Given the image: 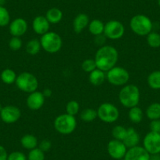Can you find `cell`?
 <instances>
[{
    "mask_svg": "<svg viewBox=\"0 0 160 160\" xmlns=\"http://www.w3.org/2000/svg\"><path fill=\"white\" fill-rule=\"evenodd\" d=\"M52 93H53V92H52V90H50V89H49V88H46L45 90H44L43 91H42V93H43L44 97H45L46 98H50V97H51Z\"/></svg>",
    "mask_w": 160,
    "mask_h": 160,
    "instance_id": "60d3db41",
    "label": "cell"
},
{
    "mask_svg": "<svg viewBox=\"0 0 160 160\" xmlns=\"http://www.w3.org/2000/svg\"><path fill=\"white\" fill-rule=\"evenodd\" d=\"M15 84L20 90L28 93L36 91L38 87V78L35 75L28 72L20 73L17 77Z\"/></svg>",
    "mask_w": 160,
    "mask_h": 160,
    "instance_id": "8992f818",
    "label": "cell"
},
{
    "mask_svg": "<svg viewBox=\"0 0 160 160\" xmlns=\"http://www.w3.org/2000/svg\"><path fill=\"white\" fill-rule=\"evenodd\" d=\"M127 133V128L124 127L123 126L117 125L114 127L112 130V135L113 139L118 140V141H123Z\"/></svg>",
    "mask_w": 160,
    "mask_h": 160,
    "instance_id": "f546056e",
    "label": "cell"
},
{
    "mask_svg": "<svg viewBox=\"0 0 160 160\" xmlns=\"http://www.w3.org/2000/svg\"><path fill=\"white\" fill-rule=\"evenodd\" d=\"M28 28V22L22 18H16L9 24V32L12 36H23L27 32Z\"/></svg>",
    "mask_w": 160,
    "mask_h": 160,
    "instance_id": "4fadbf2b",
    "label": "cell"
},
{
    "mask_svg": "<svg viewBox=\"0 0 160 160\" xmlns=\"http://www.w3.org/2000/svg\"><path fill=\"white\" fill-rule=\"evenodd\" d=\"M21 144L24 149L30 151L38 147V141L35 135L28 133L21 138Z\"/></svg>",
    "mask_w": 160,
    "mask_h": 160,
    "instance_id": "ffe728a7",
    "label": "cell"
},
{
    "mask_svg": "<svg viewBox=\"0 0 160 160\" xmlns=\"http://www.w3.org/2000/svg\"><path fill=\"white\" fill-rule=\"evenodd\" d=\"M129 119L133 123H140L144 118V112L142 109L138 106L130 108L128 112Z\"/></svg>",
    "mask_w": 160,
    "mask_h": 160,
    "instance_id": "d4e9b609",
    "label": "cell"
},
{
    "mask_svg": "<svg viewBox=\"0 0 160 160\" xmlns=\"http://www.w3.org/2000/svg\"><path fill=\"white\" fill-rule=\"evenodd\" d=\"M94 60L97 68L107 72L116 66L118 60V52L112 46L104 45L100 47L96 52Z\"/></svg>",
    "mask_w": 160,
    "mask_h": 160,
    "instance_id": "6da1fadb",
    "label": "cell"
},
{
    "mask_svg": "<svg viewBox=\"0 0 160 160\" xmlns=\"http://www.w3.org/2000/svg\"><path fill=\"white\" fill-rule=\"evenodd\" d=\"M6 3V0H0V7H4Z\"/></svg>",
    "mask_w": 160,
    "mask_h": 160,
    "instance_id": "7bdbcfd3",
    "label": "cell"
},
{
    "mask_svg": "<svg viewBox=\"0 0 160 160\" xmlns=\"http://www.w3.org/2000/svg\"><path fill=\"white\" fill-rule=\"evenodd\" d=\"M143 147L150 155L160 154V133L148 132L143 139Z\"/></svg>",
    "mask_w": 160,
    "mask_h": 160,
    "instance_id": "30bf717a",
    "label": "cell"
},
{
    "mask_svg": "<svg viewBox=\"0 0 160 160\" xmlns=\"http://www.w3.org/2000/svg\"><path fill=\"white\" fill-rule=\"evenodd\" d=\"M130 27L132 32L139 36H147L152 32L153 24L150 18L144 14L134 15L130 19Z\"/></svg>",
    "mask_w": 160,
    "mask_h": 160,
    "instance_id": "3957f363",
    "label": "cell"
},
{
    "mask_svg": "<svg viewBox=\"0 0 160 160\" xmlns=\"http://www.w3.org/2000/svg\"><path fill=\"white\" fill-rule=\"evenodd\" d=\"M41 49H42V47H41L40 41L37 38H32L29 40L25 46L26 52L28 54L31 56H35L38 54Z\"/></svg>",
    "mask_w": 160,
    "mask_h": 160,
    "instance_id": "cb8c5ba5",
    "label": "cell"
},
{
    "mask_svg": "<svg viewBox=\"0 0 160 160\" xmlns=\"http://www.w3.org/2000/svg\"><path fill=\"white\" fill-rule=\"evenodd\" d=\"M98 118L105 123H113L119 118V110L115 104L105 102L98 107Z\"/></svg>",
    "mask_w": 160,
    "mask_h": 160,
    "instance_id": "ba28073f",
    "label": "cell"
},
{
    "mask_svg": "<svg viewBox=\"0 0 160 160\" xmlns=\"http://www.w3.org/2000/svg\"><path fill=\"white\" fill-rule=\"evenodd\" d=\"M82 69L85 72L87 73H90L91 72H93V70H95L97 68L96 62H95L94 59H91V58H88V59H86L82 61Z\"/></svg>",
    "mask_w": 160,
    "mask_h": 160,
    "instance_id": "836d02e7",
    "label": "cell"
},
{
    "mask_svg": "<svg viewBox=\"0 0 160 160\" xmlns=\"http://www.w3.org/2000/svg\"><path fill=\"white\" fill-rule=\"evenodd\" d=\"M45 100L46 98L44 97L42 92L38 91V90L29 93L27 98V101H26L27 107L32 111L39 110L44 105Z\"/></svg>",
    "mask_w": 160,
    "mask_h": 160,
    "instance_id": "5bb4252c",
    "label": "cell"
},
{
    "mask_svg": "<svg viewBox=\"0 0 160 160\" xmlns=\"http://www.w3.org/2000/svg\"><path fill=\"white\" fill-rule=\"evenodd\" d=\"M7 160H28L27 155L22 152L15 151L9 154Z\"/></svg>",
    "mask_w": 160,
    "mask_h": 160,
    "instance_id": "d590c367",
    "label": "cell"
},
{
    "mask_svg": "<svg viewBox=\"0 0 160 160\" xmlns=\"http://www.w3.org/2000/svg\"><path fill=\"white\" fill-rule=\"evenodd\" d=\"M122 160H123V159H122Z\"/></svg>",
    "mask_w": 160,
    "mask_h": 160,
    "instance_id": "bcb514c9",
    "label": "cell"
},
{
    "mask_svg": "<svg viewBox=\"0 0 160 160\" xmlns=\"http://www.w3.org/2000/svg\"><path fill=\"white\" fill-rule=\"evenodd\" d=\"M39 41L42 50L49 53H56L62 48V38L57 32L50 31L42 35Z\"/></svg>",
    "mask_w": 160,
    "mask_h": 160,
    "instance_id": "5b68a950",
    "label": "cell"
},
{
    "mask_svg": "<svg viewBox=\"0 0 160 160\" xmlns=\"http://www.w3.org/2000/svg\"><path fill=\"white\" fill-rule=\"evenodd\" d=\"M149 160H160V154H156V155H151L150 159Z\"/></svg>",
    "mask_w": 160,
    "mask_h": 160,
    "instance_id": "b9f144b4",
    "label": "cell"
},
{
    "mask_svg": "<svg viewBox=\"0 0 160 160\" xmlns=\"http://www.w3.org/2000/svg\"><path fill=\"white\" fill-rule=\"evenodd\" d=\"M23 46L22 40L21 37L13 36L9 41V47L13 51H18L21 49Z\"/></svg>",
    "mask_w": 160,
    "mask_h": 160,
    "instance_id": "e575fe53",
    "label": "cell"
},
{
    "mask_svg": "<svg viewBox=\"0 0 160 160\" xmlns=\"http://www.w3.org/2000/svg\"><path fill=\"white\" fill-rule=\"evenodd\" d=\"M2 108H3V107H2V104H0V112H1V111H2Z\"/></svg>",
    "mask_w": 160,
    "mask_h": 160,
    "instance_id": "ee69618b",
    "label": "cell"
},
{
    "mask_svg": "<svg viewBox=\"0 0 160 160\" xmlns=\"http://www.w3.org/2000/svg\"><path fill=\"white\" fill-rule=\"evenodd\" d=\"M90 24L88 15L86 13H78L73 21V29L75 33H81L83 32Z\"/></svg>",
    "mask_w": 160,
    "mask_h": 160,
    "instance_id": "e0dca14e",
    "label": "cell"
},
{
    "mask_svg": "<svg viewBox=\"0 0 160 160\" xmlns=\"http://www.w3.org/2000/svg\"><path fill=\"white\" fill-rule=\"evenodd\" d=\"M10 23V14L5 7H0V27H6Z\"/></svg>",
    "mask_w": 160,
    "mask_h": 160,
    "instance_id": "d6a6232c",
    "label": "cell"
},
{
    "mask_svg": "<svg viewBox=\"0 0 160 160\" xmlns=\"http://www.w3.org/2000/svg\"><path fill=\"white\" fill-rule=\"evenodd\" d=\"M125 34V27L123 24L116 20L109 21L104 24V35L107 38L117 40L122 38Z\"/></svg>",
    "mask_w": 160,
    "mask_h": 160,
    "instance_id": "9c48e42d",
    "label": "cell"
},
{
    "mask_svg": "<svg viewBox=\"0 0 160 160\" xmlns=\"http://www.w3.org/2000/svg\"><path fill=\"white\" fill-rule=\"evenodd\" d=\"M149 127H150L151 131L160 133V119L151 121Z\"/></svg>",
    "mask_w": 160,
    "mask_h": 160,
    "instance_id": "74e56055",
    "label": "cell"
},
{
    "mask_svg": "<svg viewBox=\"0 0 160 160\" xmlns=\"http://www.w3.org/2000/svg\"><path fill=\"white\" fill-rule=\"evenodd\" d=\"M130 75L128 71L121 66H115L106 74V79L112 85L115 87H123L130 80Z\"/></svg>",
    "mask_w": 160,
    "mask_h": 160,
    "instance_id": "52a82bcc",
    "label": "cell"
},
{
    "mask_svg": "<svg viewBox=\"0 0 160 160\" xmlns=\"http://www.w3.org/2000/svg\"><path fill=\"white\" fill-rule=\"evenodd\" d=\"M8 153L3 146L0 145V160H7Z\"/></svg>",
    "mask_w": 160,
    "mask_h": 160,
    "instance_id": "ab89813d",
    "label": "cell"
},
{
    "mask_svg": "<svg viewBox=\"0 0 160 160\" xmlns=\"http://www.w3.org/2000/svg\"><path fill=\"white\" fill-rule=\"evenodd\" d=\"M104 24L103 21L99 19H94L93 21H90V24L88 25V29L90 33L93 36L100 35L104 34Z\"/></svg>",
    "mask_w": 160,
    "mask_h": 160,
    "instance_id": "7402d4cb",
    "label": "cell"
},
{
    "mask_svg": "<svg viewBox=\"0 0 160 160\" xmlns=\"http://www.w3.org/2000/svg\"><path fill=\"white\" fill-rule=\"evenodd\" d=\"M127 146L122 141L112 139L108 143L107 151L109 156L115 160H122L127 152Z\"/></svg>",
    "mask_w": 160,
    "mask_h": 160,
    "instance_id": "8fae6325",
    "label": "cell"
},
{
    "mask_svg": "<svg viewBox=\"0 0 160 160\" xmlns=\"http://www.w3.org/2000/svg\"><path fill=\"white\" fill-rule=\"evenodd\" d=\"M106 79L105 72L101 70V69L96 68L89 73V81L90 84L94 87H99L102 85Z\"/></svg>",
    "mask_w": 160,
    "mask_h": 160,
    "instance_id": "d6986e66",
    "label": "cell"
},
{
    "mask_svg": "<svg viewBox=\"0 0 160 160\" xmlns=\"http://www.w3.org/2000/svg\"><path fill=\"white\" fill-rule=\"evenodd\" d=\"M98 118V112L93 108H85L80 113V118L86 122L94 121Z\"/></svg>",
    "mask_w": 160,
    "mask_h": 160,
    "instance_id": "83f0119b",
    "label": "cell"
},
{
    "mask_svg": "<svg viewBox=\"0 0 160 160\" xmlns=\"http://www.w3.org/2000/svg\"><path fill=\"white\" fill-rule=\"evenodd\" d=\"M45 17L48 20L50 24H56L61 22V20H62L63 13L60 9L53 7V8H50V10H47Z\"/></svg>",
    "mask_w": 160,
    "mask_h": 160,
    "instance_id": "44dd1931",
    "label": "cell"
},
{
    "mask_svg": "<svg viewBox=\"0 0 160 160\" xmlns=\"http://www.w3.org/2000/svg\"><path fill=\"white\" fill-rule=\"evenodd\" d=\"M158 6H159V7H160V0H158Z\"/></svg>",
    "mask_w": 160,
    "mask_h": 160,
    "instance_id": "f6af8a7d",
    "label": "cell"
},
{
    "mask_svg": "<svg viewBox=\"0 0 160 160\" xmlns=\"http://www.w3.org/2000/svg\"><path fill=\"white\" fill-rule=\"evenodd\" d=\"M146 116L151 121L160 119V102H155L148 105L146 109Z\"/></svg>",
    "mask_w": 160,
    "mask_h": 160,
    "instance_id": "603a6c76",
    "label": "cell"
},
{
    "mask_svg": "<svg viewBox=\"0 0 160 160\" xmlns=\"http://www.w3.org/2000/svg\"><path fill=\"white\" fill-rule=\"evenodd\" d=\"M148 85L152 90H160V71L151 72L147 78Z\"/></svg>",
    "mask_w": 160,
    "mask_h": 160,
    "instance_id": "484cf974",
    "label": "cell"
},
{
    "mask_svg": "<svg viewBox=\"0 0 160 160\" xmlns=\"http://www.w3.org/2000/svg\"><path fill=\"white\" fill-rule=\"evenodd\" d=\"M50 22L45 16L39 15V16L35 17L32 21V29L37 35L42 36V35L50 32Z\"/></svg>",
    "mask_w": 160,
    "mask_h": 160,
    "instance_id": "2e32d148",
    "label": "cell"
},
{
    "mask_svg": "<svg viewBox=\"0 0 160 160\" xmlns=\"http://www.w3.org/2000/svg\"><path fill=\"white\" fill-rule=\"evenodd\" d=\"M17 77H18V75H17L16 72L10 68L4 69L0 75V78H1L2 82L7 84V85L15 83Z\"/></svg>",
    "mask_w": 160,
    "mask_h": 160,
    "instance_id": "4316f807",
    "label": "cell"
},
{
    "mask_svg": "<svg viewBox=\"0 0 160 160\" xmlns=\"http://www.w3.org/2000/svg\"><path fill=\"white\" fill-rule=\"evenodd\" d=\"M53 127L57 132L63 135H68L73 133L77 127V120L75 116L67 113L61 114L56 117Z\"/></svg>",
    "mask_w": 160,
    "mask_h": 160,
    "instance_id": "277c9868",
    "label": "cell"
},
{
    "mask_svg": "<svg viewBox=\"0 0 160 160\" xmlns=\"http://www.w3.org/2000/svg\"><path fill=\"white\" fill-rule=\"evenodd\" d=\"M140 90L134 84H127L123 86L118 93L120 104L129 109L138 106L140 102Z\"/></svg>",
    "mask_w": 160,
    "mask_h": 160,
    "instance_id": "7a4b0ae2",
    "label": "cell"
},
{
    "mask_svg": "<svg viewBox=\"0 0 160 160\" xmlns=\"http://www.w3.org/2000/svg\"><path fill=\"white\" fill-rule=\"evenodd\" d=\"M147 43L150 47L156 49L160 47V34L158 32H152L146 36Z\"/></svg>",
    "mask_w": 160,
    "mask_h": 160,
    "instance_id": "f1b7e54d",
    "label": "cell"
},
{
    "mask_svg": "<svg viewBox=\"0 0 160 160\" xmlns=\"http://www.w3.org/2000/svg\"><path fill=\"white\" fill-rule=\"evenodd\" d=\"M28 160H45V152H42L38 147L29 151L27 155Z\"/></svg>",
    "mask_w": 160,
    "mask_h": 160,
    "instance_id": "4dcf8cb0",
    "label": "cell"
},
{
    "mask_svg": "<svg viewBox=\"0 0 160 160\" xmlns=\"http://www.w3.org/2000/svg\"><path fill=\"white\" fill-rule=\"evenodd\" d=\"M66 113L71 115H76L79 112L80 110V105L78 104V101H75V100H72V101H68L66 104L65 107Z\"/></svg>",
    "mask_w": 160,
    "mask_h": 160,
    "instance_id": "1f68e13d",
    "label": "cell"
},
{
    "mask_svg": "<svg viewBox=\"0 0 160 160\" xmlns=\"http://www.w3.org/2000/svg\"><path fill=\"white\" fill-rule=\"evenodd\" d=\"M106 38H107L104 36V34H102V35H97V36H95V38H94L95 44L98 46L103 47V46H104V43L105 42Z\"/></svg>",
    "mask_w": 160,
    "mask_h": 160,
    "instance_id": "f35d334b",
    "label": "cell"
},
{
    "mask_svg": "<svg viewBox=\"0 0 160 160\" xmlns=\"http://www.w3.org/2000/svg\"><path fill=\"white\" fill-rule=\"evenodd\" d=\"M140 140H141V138L138 131L133 127H130V128H127V135L122 142L127 146V148H130L139 145Z\"/></svg>",
    "mask_w": 160,
    "mask_h": 160,
    "instance_id": "ac0fdd59",
    "label": "cell"
},
{
    "mask_svg": "<svg viewBox=\"0 0 160 160\" xmlns=\"http://www.w3.org/2000/svg\"><path fill=\"white\" fill-rule=\"evenodd\" d=\"M38 148L42 151L43 152H47L51 149L52 143L50 140L44 139L38 143Z\"/></svg>",
    "mask_w": 160,
    "mask_h": 160,
    "instance_id": "8d00e7d4",
    "label": "cell"
},
{
    "mask_svg": "<svg viewBox=\"0 0 160 160\" xmlns=\"http://www.w3.org/2000/svg\"><path fill=\"white\" fill-rule=\"evenodd\" d=\"M21 112L19 108L14 105H7L0 112V118L7 124H13L21 118Z\"/></svg>",
    "mask_w": 160,
    "mask_h": 160,
    "instance_id": "7c38bea8",
    "label": "cell"
},
{
    "mask_svg": "<svg viewBox=\"0 0 160 160\" xmlns=\"http://www.w3.org/2000/svg\"><path fill=\"white\" fill-rule=\"evenodd\" d=\"M151 155L143 146H135L127 149L123 160H149Z\"/></svg>",
    "mask_w": 160,
    "mask_h": 160,
    "instance_id": "9a60e30c",
    "label": "cell"
}]
</instances>
